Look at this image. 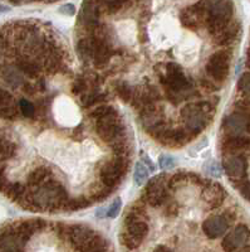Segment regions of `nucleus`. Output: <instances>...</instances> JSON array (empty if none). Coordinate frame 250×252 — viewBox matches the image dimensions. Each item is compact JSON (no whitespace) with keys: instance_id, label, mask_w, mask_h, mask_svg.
I'll use <instances>...</instances> for the list:
<instances>
[{"instance_id":"1","label":"nucleus","mask_w":250,"mask_h":252,"mask_svg":"<svg viewBox=\"0 0 250 252\" xmlns=\"http://www.w3.org/2000/svg\"><path fill=\"white\" fill-rule=\"evenodd\" d=\"M181 118L184 120L186 130L191 134L193 138H196L197 135L201 134L202 130L213 121L201 109L200 101L190 102L185 105L181 110Z\"/></svg>"},{"instance_id":"2","label":"nucleus","mask_w":250,"mask_h":252,"mask_svg":"<svg viewBox=\"0 0 250 252\" xmlns=\"http://www.w3.org/2000/svg\"><path fill=\"white\" fill-rule=\"evenodd\" d=\"M231 63V51L227 49H220L210 56L205 72L209 77L213 78L216 82H224L226 81L229 72H230Z\"/></svg>"},{"instance_id":"3","label":"nucleus","mask_w":250,"mask_h":252,"mask_svg":"<svg viewBox=\"0 0 250 252\" xmlns=\"http://www.w3.org/2000/svg\"><path fill=\"white\" fill-rule=\"evenodd\" d=\"M222 154L224 157L229 155H242L244 152L250 150V138L244 135H227L224 134L220 141Z\"/></svg>"},{"instance_id":"4","label":"nucleus","mask_w":250,"mask_h":252,"mask_svg":"<svg viewBox=\"0 0 250 252\" xmlns=\"http://www.w3.org/2000/svg\"><path fill=\"white\" fill-rule=\"evenodd\" d=\"M222 168L231 182H242L247 175L248 163L245 155H229L222 159Z\"/></svg>"},{"instance_id":"5","label":"nucleus","mask_w":250,"mask_h":252,"mask_svg":"<svg viewBox=\"0 0 250 252\" xmlns=\"http://www.w3.org/2000/svg\"><path fill=\"white\" fill-rule=\"evenodd\" d=\"M250 237V229L247 224H238L234 231L227 233L222 242V247L225 252H235L242 249Z\"/></svg>"},{"instance_id":"6","label":"nucleus","mask_w":250,"mask_h":252,"mask_svg":"<svg viewBox=\"0 0 250 252\" xmlns=\"http://www.w3.org/2000/svg\"><path fill=\"white\" fill-rule=\"evenodd\" d=\"M96 235V231L91 227L85 226V224H72V226H68L67 238L69 240L72 246L74 247V250L77 251L85 244H88Z\"/></svg>"},{"instance_id":"7","label":"nucleus","mask_w":250,"mask_h":252,"mask_svg":"<svg viewBox=\"0 0 250 252\" xmlns=\"http://www.w3.org/2000/svg\"><path fill=\"white\" fill-rule=\"evenodd\" d=\"M47 226H48V223H47V220H18V222H14V223H13L15 233H17L26 244L30 240L31 236L34 235V233L39 232V231H43Z\"/></svg>"},{"instance_id":"8","label":"nucleus","mask_w":250,"mask_h":252,"mask_svg":"<svg viewBox=\"0 0 250 252\" xmlns=\"http://www.w3.org/2000/svg\"><path fill=\"white\" fill-rule=\"evenodd\" d=\"M202 232L210 240H216L222 237L229 228V222L222 215L209 217L202 222Z\"/></svg>"},{"instance_id":"9","label":"nucleus","mask_w":250,"mask_h":252,"mask_svg":"<svg viewBox=\"0 0 250 252\" xmlns=\"http://www.w3.org/2000/svg\"><path fill=\"white\" fill-rule=\"evenodd\" d=\"M100 3L94 1H84L82 4V10L80 14V22L87 31L94 32L98 27V18H100Z\"/></svg>"},{"instance_id":"10","label":"nucleus","mask_w":250,"mask_h":252,"mask_svg":"<svg viewBox=\"0 0 250 252\" xmlns=\"http://www.w3.org/2000/svg\"><path fill=\"white\" fill-rule=\"evenodd\" d=\"M225 197H226V192H225L224 187L220 186L219 183L211 182L206 188L202 189L201 198L210 209L219 208L224 203Z\"/></svg>"},{"instance_id":"11","label":"nucleus","mask_w":250,"mask_h":252,"mask_svg":"<svg viewBox=\"0 0 250 252\" xmlns=\"http://www.w3.org/2000/svg\"><path fill=\"white\" fill-rule=\"evenodd\" d=\"M190 132L188 130L177 127V129H167L166 132L162 135L160 139V143L164 144L165 146H173V148H180V146L186 145L193 140Z\"/></svg>"},{"instance_id":"12","label":"nucleus","mask_w":250,"mask_h":252,"mask_svg":"<svg viewBox=\"0 0 250 252\" xmlns=\"http://www.w3.org/2000/svg\"><path fill=\"white\" fill-rule=\"evenodd\" d=\"M247 127V114L244 111H235L224 119L222 129L227 135H242Z\"/></svg>"},{"instance_id":"13","label":"nucleus","mask_w":250,"mask_h":252,"mask_svg":"<svg viewBox=\"0 0 250 252\" xmlns=\"http://www.w3.org/2000/svg\"><path fill=\"white\" fill-rule=\"evenodd\" d=\"M19 103L15 102L14 97L6 90L0 89V118L5 120H14L19 111Z\"/></svg>"},{"instance_id":"14","label":"nucleus","mask_w":250,"mask_h":252,"mask_svg":"<svg viewBox=\"0 0 250 252\" xmlns=\"http://www.w3.org/2000/svg\"><path fill=\"white\" fill-rule=\"evenodd\" d=\"M100 178L106 188L113 189L121 183L123 177L117 170L116 165H114V161L108 160L103 163L102 168L100 169Z\"/></svg>"},{"instance_id":"15","label":"nucleus","mask_w":250,"mask_h":252,"mask_svg":"<svg viewBox=\"0 0 250 252\" xmlns=\"http://www.w3.org/2000/svg\"><path fill=\"white\" fill-rule=\"evenodd\" d=\"M15 67L19 69L24 76L29 78H37L39 76V73L42 72L43 63H40L38 61V58H31V57H26V56H22L19 60H17L15 62Z\"/></svg>"},{"instance_id":"16","label":"nucleus","mask_w":250,"mask_h":252,"mask_svg":"<svg viewBox=\"0 0 250 252\" xmlns=\"http://www.w3.org/2000/svg\"><path fill=\"white\" fill-rule=\"evenodd\" d=\"M240 34V23L239 22H230V24L220 33L215 35V43L218 46H230L239 38Z\"/></svg>"},{"instance_id":"17","label":"nucleus","mask_w":250,"mask_h":252,"mask_svg":"<svg viewBox=\"0 0 250 252\" xmlns=\"http://www.w3.org/2000/svg\"><path fill=\"white\" fill-rule=\"evenodd\" d=\"M52 179V172L48 168H35L34 170H31L29 173L28 178H27V188L30 190L40 188L43 184Z\"/></svg>"},{"instance_id":"18","label":"nucleus","mask_w":250,"mask_h":252,"mask_svg":"<svg viewBox=\"0 0 250 252\" xmlns=\"http://www.w3.org/2000/svg\"><path fill=\"white\" fill-rule=\"evenodd\" d=\"M1 77L4 82L9 85L13 89H19L24 86V75L15 66H9L3 69L1 72Z\"/></svg>"},{"instance_id":"19","label":"nucleus","mask_w":250,"mask_h":252,"mask_svg":"<svg viewBox=\"0 0 250 252\" xmlns=\"http://www.w3.org/2000/svg\"><path fill=\"white\" fill-rule=\"evenodd\" d=\"M147 220H148V215L145 211V208H143V204L137 203L128 208L127 215H126L125 217V226L135 223V222H141V220L146 222Z\"/></svg>"},{"instance_id":"20","label":"nucleus","mask_w":250,"mask_h":252,"mask_svg":"<svg viewBox=\"0 0 250 252\" xmlns=\"http://www.w3.org/2000/svg\"><path fill=\"white\" fill-rule=\"evenodd\" d=\"M110 247V244L106 238H103L102 236L97 233L88 244H85L84 246L81 247L80 250H77V252H106Z\"/></svg>"},{"instance_id":"21","label":"nucleus","mask_w":250,"mask_h":252,"mask_svg":"<svg viewBox=\"0 0 250 252\" xmlns=\"http://www.w3.org/2000/svg\"><path fill=\"white\" fill-rule=\"evenodd\" d=\"M77 51L80 57L82 58L84 62H89V61L93 60L94 49L91 38H82V39L78 40Z\"/></svg>"},{"instance_id":"22","label":"nucleus","mask_w":250,"mask_h":252,"mask_svg":"<svg viewBox=\"0 0 250 252\" xmlns=\"http://www.w3.org/2000/svg\"><path fill=\"white\" fill-rule=\"evenodd\" d=\"M125 227H126V232L142 241L147 237L148 232H150L148 224L146 223V222H143V220H141V222H135V223H131V224H127V226Z\"/></svg>"},{"instance_id":"23","label":"nucleus","mask_w":250,"mask_h":252,"mask_svg":"<svg viewBox=\"0 0 250 252\" xmlns=\"http://www.w3.org/2000/svg\"><path fill=\"white\" fill-rule=\"evenodd\" d=\"M26 190L27 187L23 186L22 183H19V182H9V184L6 186L5 190H4L3 193L8 198H10L13 202H17L18 203V201L23 197Z\"/></svg>"},{"instance_id":"24","label":"nucleus","mask_w":250,"mask_h":252,"mask_svg":"<svg viewBox=\"0 0 250 252\" xmlns=\"http://www.w3.org/2000/svg\"><path fill=\"white\" fill-rule=\"evenodd\" d=\"M17 155V144L6 139H0V163Z\"/></svg>"},{"instance_id":"25","label":"nucleus","mask_w":250,"mask_h":252,"mask_svg":"<svg viewBox=\"0 0 250 252\" xmlns=\"http://www.w3.org/2000/svg\"><path fill=\"white\" fill-rule=\"evenodd\" d=\"M134 178H135V183L136 186L141 187L146 181L148 179V169L146 168V165L143 163H137L136 166H135V173H134Z\"/></svg>"},{"instance_id":"26","label":"nucleus","mask_w":250,"mask_h":252,"mask_svg":"<svg viewBox=\"0 0 250 252\" xmlns=\"http://www.w3.org/2000/svg\"><path fill=\"white\" fill-rule=\"evenodd\" d=\"M116 92L123 102H131L134 91H132V87L128 83L119 82L118 85H116Z\"/></svg>"},{"instance_id":"27","label":"nucleus","mask_w":250,"mask_h":252,"mask_svg":"<svg viewBox=\"0 0 250 252\" xmlns=\"http://www.w3.org/2000/svg\"><path fill=\"white\" fill-rule=\"evenodd\" d=\"M19 111L22 112L24 118L33 119L35 116V106L34 103L30 102L27 98H22L19 101Z\"/></svg>"},{"instance_id":"28","label":"nucleus","mask_w":250,"mask_h":252,"mask_svg":"<svg viewBox=\"0 0 250 252\" xmlns=\"http://www.w3.org/2000/svg\"><path fill=\"white\" fill-rule=\"evenodd\" d=\"M114 111H117V110H114L112 106H108V105H101V106L96 107L94 110L89 111L88 116L89 118L98 120V119H103L106 118V116H108V115L113 114Z\"/></svg>"},{"instance_id":"29","label":"nucleus","mask_w":250,"mask_h":252,"mask_svg":"<svg viewBox=\"0 0 250 252\" xmlns=\"http://www.w3.org/2000/svg\"><path fill=\"white\" fill-rule=\"evenodd\" d=\"M121 244L123 245V246L127 247L128 250H135L137 249V247L139 246V245L142 244V240H139V238L134 237L132 235H130V233H127L125 231V232L121 233Z\"/></svg>"},{"instance_id":"30","label":"nucleus","mask_w":250,"mask_h":252,"mask_svg":"<svg viewBox=\"0 0 250 252\" xmlns=\"http://www.w3.org/2000/svg\"><path fill=\"white\" fill-rule=\"evenodd\" d=\"M184 69L180 66L179 63L175 62H168L166 64V78L167 80H172V78L180 77V76H184Z\"/></svg>"},{"instance_id":"31","label":"nucleus","mask_w":250,"mask_h":252,"mask_svg":"<svg viewBox=\"0 0 250 252\" xmlns=\"http://www.w3.org/2000/svg\"><path fill=\"white\" fill-rule=\"evenodd\" d=\"M238 89L243 92H250V72H245L239 78Z\"/></svg>"},{"instance_id":"32","label":"nucleus","mask_w":250,"mask_h":252,"mask_svg":"<svg viewBox=\"0 0 250 252\" xmlns=\"http://www.w3.org/2000/svg\"><path fill=\"white\" fill-rule=\"evenodd\" d=\"M87 90V81L84 78H77L74 80L73 85H72V92L74 94H81Z\"/></svg>"},{"instance_id":"33","label":"nucleus","mask_w":250,"mask_h":252,"mask_svg":"<svg viewBox=\"0 0 250 252\" xmlns=\"http://www.w3.org/2000/svg\"><path fill=\"white\" fill-rule=\"evenodd\" d=\"M121 206H122V203H121V199H119V198H116V199L112 202L111 206H110V208H108L107 217L116 218L117 216H118L119 211H121Z\"/></svg>"},{"instance_id":"34","label":"nucleus","mask_w":250,"mask_h":252,"mask_svg":"<svg viewBox=\"0 0 250 252\" xmlns=\"http://www.w3.org/2000/svg\"><path fill=\"white\" fill-rule=\"evenodd\" d=\"M205 169H206L209 174H211L215 178H219L222 175V168H220V165L216 161H210L209 164H205Z\"/></svg>"},{"instance_id":"35","label":"nucleus","mask_w":250,"mask_h":252,"mask_svg":"<svg viewBox=\"0 0 250 252\" xmlns=\"http://www.w3.org/2000/svg\"><path fill=\"white\" fill-rule=\"evenodd\" d=\"M103 5L107 6L108 13L114 14V13L119 12L123 8L125 3H122V1H107V3H103Z\"/></svg>"},{"instance_id":"36","label":"nucleus","mask_w":250,"mask_h":252,"mask_svg":"<svg viewBox=\"0 0 250 252\" xmlns=\"http://www.w3.org/2000/svg\"><path fill=\"white\" fill-rule=\"evenodd\" d=\"M160 166L161 169H171L172 166H175V161H173L172 158L167 157V155H161L160 157Z\"/></svg>"},{"instance_id":"37","label":"nucleus","mask_w":250,"mask_h":252,"mask_svg":"<svg viewBox=\"0 0 250 252\" xmlns=\"http://www.w3.org/2000/svg\"><path fill=\"white\" fill-rule=\"evenodd\" d=\"M238 189L240 190L243 197L247 199V201L250 202V183L249 182H242V184L238 187Z\"/></svg>"},{"instance_id":"38","label":"nucleus","mask_w":250,"mask_h":252,"mask_svg":"<svg viewBox=\"0 0 250 252\" xmlns=\"http://www.w3.org/2000/svg\"><path fill=\"white\" fill-rule=\"evenodd\" d=\"M201 86L204 87V90H206V91H210V92H214V91H218L219 90V86L218 85H215V83L213 82L211 80H201Z\"/></svg>"},{"instance_id":"39","label":"nucleus","mask_w":250,"mask_h":252,"mask_svg":"<svg viewBox=\"0 0 250 252\" xmlns=\"http://www.w3.org/2000/svg\"><path fill=\"white\" fill-rule=\"evenodd\" d=\"M6 39H8L6 35H3V33L0 32V60L3 58L4 52L8 48V42H6Z\"/></svg>"},{"instance_id":"40","label":"nucleus","mask_w":250,"mask_h":252,"mask_svg":"<svg viewBox=\"0 0 250 252\" xmlns=\"http://www.w3.org/2000/svg\"><path fill=\"white\" fill-rule=\"evenodd\" d=\"M59 13L67 15H73L76 13V9H74V5H72V4H66V5H63L59 9Z\"/></svg>"},{"instance_id":"41","label":"nucleus","mask_w":250,"mask_h":252,"mask_svg":"<svg viewBox=\"0 0 250 252\" xmlns=\"http://www.w3.org/2000/svg\"><path fill=\"white\" fill-rule=\"evenodd\" d=\"M22 90H23L24 94H34L35 92H37V87H35L34 85H31L30 82L24 83V86L22 87Z\"/></svg>"},{"instance_id":"42","label":"nucleus","mask_w":250,"mask_h":252,"mask_svg":"<svg viewBox=\"0 0 250 252\" xmlns=\"http://www.w3.org/2000/svg\"><path fill=\"white\" fill-rule=\"evenodd\" d=\"M222 216L227 220V222H229V223L233 222L234 218H235V213H234L233 211H225L224 213H222Z\"/></svg>"},{"instance_id":"43","label":"nucleus","mask_w":250,"mask_h":252,"mask_svg":"<svg viewBox=\"0 0 250 252\" xmlns=\"http://www.w3.org/2000/svg\"><path fill=\"white\" fill-rule=\"evenodd\" d=\"M142 163L146 164V165L148 166V170H151V172H154V170H155V165L152 163H151V160H150V159H148V157L143 155V157H142Z\"/></svg>"},{"instance_id":"44","label":"nucleus","mask_w":250,"mask_h":252,"mask_svg":"<svg viewBox=\"0 0 250 252\" xmlns=\"http://www.w3.org/2000/svg\"><path fill=\"white\" fill-rule=\"evenodd\" d=\"M96 216H97V218H105V217H107V209H106V208L97 209Z\"/></svg>"},{"instance_id":"45","label":"nucleus","mask_w":250,"mask_h":252,"mask_svg":"<svg viewBox=\"0 0 250 252\" xmlns=\"http://www.w3.org/2000/svg\"><path fill=\"white\" fill-rule=\"evenodd\" d=\"M154 252H173V251H172V250L168 249V247H166V246H159V247H156V249H155Z\"/></svg>"},{"instance_id":"46","label":"nucleus","mask_w":250,"mask_h":252,"mask_svg":"<svg viewBox=\"0 0 250 252\" xmlns=\"http://www.w3.org/2000/svg\"><path fill=\"white\" fill-rule=\"evenodd\" d=\"M247 67L250 69V49L248 51V55H247Z\"/></svg>"},{"instance_id":"47","label":"nucleus","mask_w":250,"mask_h":252,"mask_svg":"<svg viewBox=\"0 0 250 252\" xmlns=\"http://www.w3.org/2000/svg\"><path fill=\"white\" fill-rule=\"evenodd\" d=\"M6 10H8V8H5V6H3L0 4V12H6Z\"/></svg>"},{"instance_id":"48","label":"nucleus","mask_w":250,"mask_h":252,"mask_svg":"<svg viewBox=\"0 0 250 252\" xmlns=\"http://www.w3.org/2000/svg\"><path fill=\"white\" fill-rule=\"evenodd\" d=\"M17 252H23V251H22V250H20V251H17Z\"/></svg>"}]
</instances>
